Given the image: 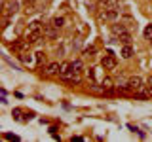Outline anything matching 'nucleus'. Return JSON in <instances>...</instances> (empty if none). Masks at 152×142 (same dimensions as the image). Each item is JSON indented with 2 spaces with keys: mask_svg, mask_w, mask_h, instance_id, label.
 Segmentation results:
<instances>
[{
  "mask_svg": "<svg viewBox=\"0 0 152 142\" xmlns=\"http://www.w3.org/2000/svg\"><path fill=\"white\" fill-rule=\"evenodd\" d=\"M42 34H44V25H42V23H38V21H32L31 25L27 27L25 40L31 46H34V44H38V42L42 40Z\"/></svg>",
  "mask_w": 152,
  "mask_h": 142,
  "instance_id": "1",
  "label": "nucleus"
},
{
  "mask_svg": "<svg viewBox=\"0 0 152 142\" xmlns=\"http://www.w3.org/2000/svg\"><path fill=\"white\" fill-rule=\"evenodd\" d=\"M99 19H101V21H108V23H116L118 19H120V12H118V8L103 9V12L99 13Z\"/></svg>",
  "mask_w": 152,
  "mask_h": 142,
  "instance_id": "2",
  "label": "nucleus"
},
{
  "mask_svg": "<svg viewBox=\"0 0 152 142\" xmlns=\"http://www.w3.org/2000/svg\"><path fill=\"white\" fill-rule=\"evenodd\" d=\"M116 64H118V61H116V57H114V51L108 49L107 55L101 59V68H104V70H114V68H116Z\"/></svg>",
  "mask_w": 152,
  "mask_h": 142,
  "instance_id": "3",
  "label": "nucleus"
},
{
  "mask_svg": "<svg viewBox=\"0 0 152 142\" xmlns=\"http://www.w3.org/2000/svg\"><path fill=\"white\" fill-rule=\"evenodd\" d=\"M127 89H129L131 93H137V91H141V89H145V82H142L141 76H131V78H127Z\"/></svg>",
  "mask_w": 152,
  "mask_h": 142,
  "instance_id": "4",
  "label": "nucleus"
},
{
  "mask_svg": "<svg viewBox=\"0 0 152 142\" xmlns=\"http://www.w3.org/2000/svg\"><path fill=\"white\" fill-rule=\"evenodd\" d=\"M101 89H103V95H112L114 89H116V82L112 78H108V76H104L101 80Z\"/></svg>",
  "mask_w": 152,
  "mask_h": 142,
  "instance_id": "5",
  "label": "nucleus"
},
{
  "mask_svg": "<svg viewBox=\"0 0 152 142\" xmlns=\"http://www.w3.org/2000/svg\"><path fill=\"white\" fill-rule=\"evenodd\" d=\"M28 46H31V44H28L25 38H23V40H17V42H12V44H10V47H12L13 51H17V53H23V51H27Z\"/></svg>",
  "mask_w": 152,
  "mask_h": 142,
  "instance_id": "6",
  "label": "nucleus"
},
{
  "mask_svg": "<svg viewBox=\"0 0 152 142\" xmlns=\"http://www.w3.org/2000/svg\"><path fill=\"white\" fill-rule=\"evenodd\" d=\"M44 36L50 38V40H57V27H53V23L44 25Z\"/></svg>",
  "mask_w": 152,
  "mask_h": 142,
  "instance_id": "7",
  "label": "nucleus"
},
{
  "mask_svg": "<svg viewBox=\"0 0 152 142\" xmlns=\"http://www.w3.org/2000/svg\"><path fill=\"white\" fill-rule=\"evenodd\" d=\"M127 28H126V25H124V23L120 21V23H114V25H110V32H112V36H120V34H124V32H126Z\"/></svg>",
  "mask_w": 152,
  "mask_h": 142,
  "instance_id": "8",
  "label": "nucleus"
},
{
  "mask_svg": "<svg viewBox=\"0 0 152 142\" xmlns=\"http://www.w3.org/2000/svg\"><path fill=\"white\" fill-rule=\"evenodd\" d=\"M72 70V63H69V61H63V63L59 64V78H65L66 74Z\"/></svg>",
  "mask_w": 152,
  "mask_h": 142,
  "instance_id": "9",
  "label": "nucleus"
},
{
  "mask_svg": "<svg viewBox=\"0 0 152 142\" xmlns=\"http://www.w3.org/2000/svg\"><path fill=\"white\" fill-rule=\"evenodd\" d=\"M97 6L101 9H108V8H118V0H97Z\"/></svg>",
  "mask_w": 152,
  "mask_h": 142,
  "instance_id": "10",
  "label": "nucleus"
},
{
  "mask_svg": "<svg viewBox=\"0 0 152 142\" xmlns=\"http://www.w3.org/2000/svg\"><path fill=\"white\" fill-rule=\"evenodd\" d=\"M120 55H122V59H131V57H133V47H131V44H124L122 49H120Z\"/></svg>",
  "mask_w": 152,
  "mask_h": 142,
  "instance_id": "11",
  "label": "nucleus"
},
{
  "mask_svg": "<svg viewBox=\"0 0 152 142\" xmlns=\"http://www.w3.org/2000/svg\"><path fill=\"white\" fill-rule=\"evenodd\" d=\"M59 64H61V63H50V64L46 66V76L59 74Z\"/></svg>",
  "mask_w": 152,
  "mask_h": 142,
  "instance_id": "12",
  "label": "nucleus"
},
{
  "mask_svg": "<svg viewBox=\"0 0 152 142\" xmlns=\"http://www.w3.org/2000/svg\"><path fill=\"white\" fill-rule=\"evenodd\" d=\"M19 59H21L23 64H32V61H36V57H32L31 53H25V51H23V53H19Z\"/></svg>",
  "mask_w": 152,
  "mask_h": 142,
  "instance_id": "13",
  "label": "nucleus"
},
{
  "mask_svg": "<svg viewBox=\"0 0 152 142\" xmlns=\"http://www.w3.org/2000/svg\"><path fill=\"white\" fill-rule=\"evenodd\" d=\"M131 40H133V38H131V32H129V30H126L124 34L118 36V42H122V46H124V44H131Z\"/></svg>",
  "mask_w": 152,
  "mask_h": 142,
  "instance_id": "14",
  "label": "nucleus"
},
{
  "mask_svg": "<svg viewBox=\"0 0 152 142\" xmlns=\"http://www.w3.org/2000/svg\"><path fill=\"white\" fill-rule=\"evenodd\" d=\"M82 70H84L82 59H74V61H72V72H82Z\"/></svg>",
  "mask_w": 152,
  "mask_h": 142,
  "instance_id": "15",
  "label": "nucleus"
},
{
  "mask_svg": "<svg viewBox=\"0 0 152 142\" xmlns=\"http://www.w3.org/2000/svg\"><path fill=\"white\" fill-rule=\"evenodd\" d=\"M17 9H19V2H17V0L10 2V6H8V15H13V13H15Z\"/></svg>",
  "mask_w": 152,
  "mask_h": 142,
  "instance_id": "16",
  "label": "nucleus"
},
{
  "mask_svg": "<svg viewBox=\"0 0 152 142\" xmlns=\"http://www.w3.org/2000/svg\"><path fill=\"white\" fill-rule=\"evenodd\" d=\"M34 57H36V64H38V66H42V64L46 63V53H42V51L34 53Z\"/></svg>",
  "mask_w": 152,
  "mask_h": 142,
  "instance_id": "17",
  "label": "nucleus"
},
{
  "mask_svg": "<svg viewBox=\"0 0 152 142\" xmlns=\"http://www.w3.org/2000/svg\"><path fill=\"white\" fill-rule=\"evenodd\" d=\"M142 34H145V38H146V40H152V23H150V25H146V27H145V30H142Z\"/></svg>",
  "mask_w": 152,
  "mask_h": 142,
  "instance_id": "18",
  "label": "nucleus"
},
{
  "mask_svg": "<svg viewBox=\"0 0 152 142\" xmlns=\"http://www.w3.org/2000/svg\"><path fill=\"white\" fill-rule=\"evenodd\" d=\"M51 23H53V27L61 28V27H63V23H65V19L63 17H53V21H51Z\"/></svg>",
  "mask_w": 152,
  "mask_h": 142,
  "instance_id": "19",
  "label": "nucleus"
},
{
  "mask_svg": "<svg viewBox=\"0 0 152 142\" xmlns=\"http://www.w3.org/2000/svg\"><path fill=\"white\" fill-rule=\"evenodd\" d=\"M95 51H97V49H95L93 46H89V47H86V49H84V55H86V57H91L89 53H95Z\"/></svg>",
  "mask_w": 152,
  "mask_h": 142,
  "instance_id": "20",
  "label": "nucleus"
},
{
  "mask_svg": "<svg viewBox=\"0 0 152 142\" xmlns=\"http://www.w3.org/2000/svg\"><path fill=\"white\" fill-rule=\"evenodd\" d=\"M19 114H21V110H19V108H15V110H13V117L21 121V116H19Z\"/></svg>",
  "mask_w": 152,
  "mask_h": 142,
  "instance_id": "21",
  "label": "nucleus"
},
{
  "mask_svg": "<svg viewBox=\"0 0 152 142\" xmlns=\"http://www.w3.org/2000/svg\"><path fill=\"white\" fill-rule=\"evenodd\" d=\"M8 140H19V136H15V135H4Z\"/></svg>",
  "mask_w": 152,
  "mask_h": 142,
  "instance_id": "22",
  "label": "nucleus"
},
{
  "mask_svg": "<svg viewBox=\"0 0 152 142\" xmlns=\"http://www.w3.org/2000/svg\"><path fill=\"white\" fill-rule=\"evenodd\" d=\"M146 85H152V76H148V80H146Z\"/></svg>",
  "mask_w": 152,
  "mask_h": 142,
  "instance_id": "23",
  "label": "nucleus"
},
{
  "mask_svg": "<svg viewBox=\"0 0 152 142\" xmlns=\"http://www.w3.org/2000/svg\"><path fill=\"white\" fill-rule=\"evenodd\" d=\"M32 2H36V0H25V4L28 6V4H32Z\"/></svg>",
  "mask_w": 152,
  "mask_h": 142,
  "instance_id": "24",
  "label": "nucleus"
},
{
  "mask_svg": "<svg viewBox=\"0 0 152 142\" xmlns=\"http://www.w3.org/2000/svg\"><path fill=\"white\" fill-rule=\"evenodd\" d=\"M150 46H152V40H150Z\"/></svg>",
  "mask_w": 152,
  "mask_h": 142,
  "instance_id": "25",
  "label": "nucleus"
}]
</instances>
